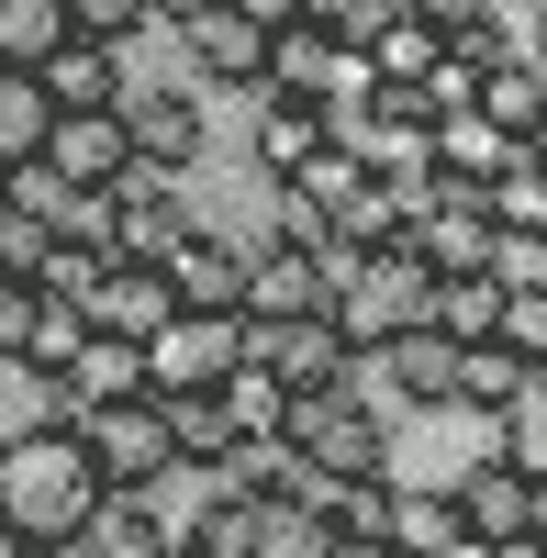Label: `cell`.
<instances>
[{"mask_svg": "<svg viewBox=\"0 0 547 558\" xmlns=\"http://www.w3.org/2000/svg\"><path fill=\"white\" fill-rule=\"evenodd\" d=\"M68 45V0H0V57L12 68H45Z\"/></svg>", "mask_w": 547, "mask_h": 558, "instance_id": "obj_29", "label": "cell"}, {"mask_svg": "<svg viewBox=\"0 0 547 558\" xmlns=\"http://www.w3.org/2000/svg\"><path fill=\"white\" fill-rule=\"evenodd\" d=\"M491 558H547V536H536V525H514V536H491Z\"/></svg>", "mask_w": 547, "mask_h": 558, "instance_id": "obj_40", "label": "cell"}, {"mask_svg": "<svg viewBox=\"0 0 547 558\" xmlns=\"http://www.w3.org/2000/svg\"><path fill=\"white\" fill-rule=\"evenodd\" d=\"M146 23H157L146 0H68V34H89V45H134Z\"/></svg>", "mask_w": 547, "mask_h": 558, "instance_id": "obj_34", "label": "cell"}, {"mask_svg": "<svg viewBox=\"0 0 547 558\" xmlns=\"http://www.w3.org/2000/svg\"><path fill=\"white\" fill-rule=\"evenodd\" d=\"M525 525H536V536H547V481H536V492H525Z\"/></svg>", "mask_w": 547, "mask_h": 558, "instance_id": "obj_43", "label": "cell"}, {"mask_svg": "<svg viewBox=\"0 0 547 558\" xmlns=\"http://www.w3.org/2000/svg\"><path fill=\"white\" fill-rule=\"evenodd\" d=\"M223 413H235V436H291V380L246 357L235 380H223Z\"/></svg>", "mask_w": 547, "mask_h": 558, "instance_id": "obj_28", "label": "cell"}, {"mask_svg": "<svg viewBox=\"0 0 547 558\" xmlns=\"http://www.w3.org/2000/svg\"><path fill=\"white\" fill-rule=\"evenodd\" d=\"M425 302H436V268L414 257V246H380V257H357L347 279H336V336L357 347V357H380L391 336H414V324H425Z\"/></svg>", "mask_w": 547, "mask_h": 558, "instance_id": "obj_2", "label": "cell"}, {"mask_svg": "<svg viewBox=\"0 0 547 558\" xmlns=\"http://www.w3.org/2000/svg\"><path fill=\"white\" fill-rule=\"evenodd\" d=\"M179 34V57H191V78H202V101H212V89H223V101H268V34L235 12V0H202V12L191 23H168Z\"/></svg>", "mask_w": 547, "mask_h": 558, "instance_id": "obj_8", "label": "cell"}, {"mask_svg": "<svg viewBox=\"0 0 547 558\" xmlns=\"http://www.w3.org/2000/svg\"><path fill=\"white\" fill-rule=\"evenodd\" d=\"M34 78H45V101H57V112H112V101H123V45H89V34H68L57 57L34 68Z\"/></svg>", "mask_w": 547, "mask_h": 558, "instance_id": "obj_19", "label": "cell"}, {"mask_svg": "<svg viewBox=\"0 0 547 558\" xmlns=\"http://www.w3.org/2000/svg\"><path fill=\"white\" fill-rule=\"evenodd\" d=\"M503 347L547 357V291H503Z\"/></svg>", "mask_w": 547, "mask_h": 558, "instance_id": "obj_35", "label": "cell"}, {"mask_svg": "<svg viewBox=\"0 0 547 558\" xmlns=\"http://www.w3.org/2000/svg\"><path fill=\"white\" fill-rule=\"evenodd\" d=\"M525 492H536V481H514L491 447L470 458L459 481H447V502H459V525H470V536H514V525H525Z\"/></svg>", "mask_w": 547, "mask_h": 558, "instance_id": "obj_22", "label": "cell"}, {"mask_svg": "<svg viewBox=\"0 0 547 558\" xmlns=\"http://www.w3.org/2000/svg\"><path fill=\"white\" fill-rule=\"evenodd\" d=\"M268 246H291V257H325V246H336V223L313 213L302 191H280V179H268Z\"/></svg>", "mask_w": 547, "mask_h": 558, "instance_id": "obj_32", "label": "cell"}, {"mask_svg": "<svg viewBox=\"0 0 547 558\" xmlns=\"http://www.w3.org/2000/svg\"><path fill=\"white\" fill-rule=\"evenodd\" d=\"M447 380H459V347H447L436 324H414V336H391V347L369 357V391H380L391 413H447Z\"/></svg>", "mask_w": 547, "mask_h": 558, "instance_id": "obj_12", "label": "cell"}, {"mask_svg": "<svg viewBox=\"0 0 547 558\" xmlns=\"http://www.w3.org/2000/svg\"><path fill=\"white\" fill-rule=\"evenodd\" d=\"M536 368H547V357H536Z\"/></svg>", "mask_w": 547, "mask_h": 558, "instance_id": "obj_47", "label": "cell"}, {"mask_svg": "<svg viewBox=\"0 0 547 558\" xmlns=\"http://www.w3.org/2000/svg\"><path fill=\"white\" fill-rule=\"evenodd\" d=\"M235 12H246L257 34H280V23H302V0H235Z\"/></svg>", "mask_w": 547, "mask_h": 558, "instance_id": "obj_38", "label": "cell"}, {"mask_svg": "<svg viewBox=\"0 0 547 558\" xmlns=\"http://www.w3.org/2000/svg\"><path fill=\"white\" fill-rule=\"evenodd\" d=\"M168 313H179V302H168V268H157V257H123V246H112L101 291H89V324H112V336H134V347H146Z\"/></svg>", "mask_w": 547, "mask_h": 558, "instance_id": "obj_15", "label": "cell"}, {"mask_svg": "<svg viewBox=\"0 0 547 558\" xmlns=\"http://www.w3.org/2000/svg\"><path fill=\"white\" fill-rule=\"evenodd\" d=\"M45 168L68 179V191H112V179L134 168V134H123V112H57L45 123V146H34Z\"/></svg>", "mask_w": 547, "mask_h": 558, "instance_id": "obj_11", "label": "cell"}, {"mask_svg": "<svg viewBox=\"0 0 547 558\" xmlns=\"http://www.w3.org/2000/svg\"><path fill=\"white\" fill-rule=\"evenodd\" d=\"M78 447H89V470H101V492H157L179 470V447H168V402L157 391H134V402H89L68 413Z\"/></svg>", "mask_w": 547, "mask_h": 558, "instance_id": "obj_4", "label": "cell"}, {"mask_svg": "<svg viewBox=\"0 0 547 558\" xmlns=\"http://www.w3.org/2000/svg\"><path fill=\"white\" fill-rule=\"evenodd\" d=\"M168 447H179V470H223L246 436H235V413H223V391H202V402H168Z\"/></svg>", "mask_w": 547, "mask_h": 558, "instance_id": "obj_25", "label": "cell"}, {"mask_svg": "<svg viewBox=\"0 0 547 558\" xmlns=\"http://www.w3.org/2000/svg\"><path fill=\"white\" fill-rule=\"evenodd\" d=\"M525 223H547V179H536V213H525Z\"/></svg>", "mask_w": 547, "mask_h": 558, "instance_id": "obj_45", "label": "cell"}, {"mask_svg": "<svg viewBox=\"0 0 547 558\" xmlns=\"http://www.w3.org/2000/svg\"><path fill=\"white\" fill-rule=\"evenodd\" d=\"M325 134H336L325 101H257L246 112V157H257V179H291L302 157H325Z\"/></svg>", "mask_w": 547, "mask_h": 558, "instance_id": "obj_17", "label": "cell"}, {"mask_svg": "<svg viewBox=\"0 0 547 558\" xmlns=\"http://www.w3.org/2000/svg\"><path fill=\"white\" fill-rule=\"evenodd\" d=\"M536 380V357L525 347H503V336H481V347H459V380H447V413H481V425H491V413H503L514 391Z\"/></svg>", "mask_w": 547, "mask_h": 558, "instance_id": "obj_21", "label": "cell"}, {"mask_svg": "<svg viewBox=\"0 0 547 558\" xmlns=\"http://www.w3.org/2000/svg\"><path fill=\"white\" fill-rule=\"evenodd\" d=\"M246 368V313H168L146 336V391L157 402H202Z\"/></svg>", "mask_w": 547, "mask_h": 558, "instance_id": "obj_5", "label": "cell"}, {"mask_svg": "<svg viewBox=\"0 0 547 558\" xmlns=\"http://www.w3.org/2000/svg\"><path fill=\"white\" fill-rule=\"evenodd\" d=\"M525 57H536V68H547V0H536V23H525Z\"/></svg>", "mask_w": 547, "mask_h": 558, "instance_id": "obj_41", "label": "cell"}, {"mask_svg": "<svg viewBox=\"0 0 547 558\" xmlns=\"http://www.w3.org/2000/svg\"><path fill=\"white\" fill-rule=\"evenodd\" d=\"M425 157H436V179H459V191H481V179H503V168H514V134H503V123H491V112L470 101V112H436Z\"/></svg>", "mask_w": 547, "mask_h": 558, "instance_id": "obj_16", "label": "cell"}, {"mask_svg": "<svg viewBox=\"0 0 547 558\" xmlns=\"http://www.w3.org/2000/svg\"><path fill=\"white\" fill-rule=\"evenodd\" d=\"M0 558H45V547H34V536H12V525H0Z\"/></svg>", "mask_w": 547, "mask_h": 558, "instance_id": "obj_42", "label": "cell"}, {"mask_svg": "<svg viewBox=\"0 0 547 558\" xmlns=\"http://www.w3.org/2000/svg\"><path fill=\"white\" fill-rule=\"evenodd\" d=\"M525 146H536V168H547V112H536V134H525Z\"/></svg>", "mask_w": 547, "mask_h": 558, "instance_id": "obj_44", "label": "cell"}, {"mask_svg": "<svg viewBox=\"0 0 547 558\" xmlns=\"http://www.w3.org/2000/svg\"><path fill=\"white\" fill-rule=\"evenodd\" d=\"M101 502V470H89L78 425H45V436H12L0 447V525L34 536V547H68Z\"/></svg>", "mask_w": 547, "mask_h": 558, "instance_id": "obj_1", "label": "cell"}, {"mask_svg": "<svg viewBox=\"0 0 547 558\" xmlns=\"http://www.w3.org/2000/svg\"><path fill=\"white\" fill-rule=\"evenodd\" d=\"M425 324H436L447 347L503 336V279H491V268H447V279H436V302H425Z\"/></svg>", "mask_w": 547, "mask_h": 558, "instance_id": "obj_23", "label": "cell"}, {"mask_svg": "<svg viewBox=\"0 0 547 558\" xmlns=\"http://www.w3.org/2000/svg\"><path fill=\"white\" fill-rule=\"evenodd\" d=\"M57 391H68V413H89V402H134V391H146V347L112 336V324H89L78 357L57 368Z\"/></svg>", "mask_w": 547, "mask_h": 558, "instance_id": "obj_14", "label": "cell"}, {"mask_svg": "<svg viewBox=\"0 0 547 558\" xmlns=\"http://www.w3.org/2000/svg\"><path fill=\"white\" fill-rule=\"evenodd\" d=\"M246 246H257L246 223H212V213H202L191 235L157 257V268H168V302H179V313H246Z\"/></svg>", "mask_w": 547, "mask_h": 558, "instance_id": "obj_9", "label": "cell"}, {"mask_svg": "<svg viewBox=\"0 0 547 558\" xmlns=\"http://www.w3.org/2000/svg\"><path fill=\"white\" fill-rule=\"evenodd\" d=\"M45 257H57V223H45V213H23V202H12V213H0V279H34Z\"/></svg>", "mask_w": 547, "mask_h": 558, "instance_id": "obj_33", "label": "cell"}, {"mask_svg": "<svg viewBox=\"0 0 547 558\" xmlns=\"http://www.w3.org/2000/svg\"><path fill=\"white\" fill-rule=\"evenodd\" d=\"M123 134H134V168H168V179H202L212 157V101L202 89H157V78H134L123 68Z\"/></svg>", "mask_w": 547, "mask_h": 558, "instance_id": "obj_6", "label": "cell"}, {"mask_svg": "<svg viewBox=\"0 0 547 558\" xmlns=\"http://www.w3.org/2000/svg\"><path fill=\"white\" fill-rule=\"evenodd\" d=\"M45 425H68V391L45 380V368L0 357V447H12V436H45Z\"/></svg>", "mask_w": 547, "mask_h": 558, "instance_id": "obj_27", "label": "cell"}, {"mask_svg": "<svg viewBox=\"0 0 547 558\" xmlns=\"http://www.w3.org/2000/svg\"><path fill=\"white\" fill-rule=\"evenodd\" d=\"M291 313H325V268L257 235L246 246V324H291Z\"/></svg>", "mask_w": 547, "mask_h": 558, "instance_id": "obj_18", "label": "cell"}, {"mask_svg": "<svg viewBox=\"0 0 547 558\" xmlns=\"http://www.w3.org/2000/svg\"><path fill=\"white\" fill-rule=\"evenodd\" d=\"M23 324H34V279H0V357L23 347Z\"/></svg>", "mask_w": 547, "mask_h": 558, "instance_id": "obj_36", "label": "cell"}, {"mask_svg": "<svg viewBox=\"0 0 547 558\" xmlns=\"http://www.w3.org/2000/svg\"><path fill=\"white\" fill-rule=\"evenodd\" d=\"M481 112H491V123H503V134H514V146H525V134H536V112H547V68L525 57V45H514V57H503V68H481Z\"/></svg>", "mask_w": 547, "mask_h": 558, "instance_id": "obj_24", "label": "cell"}, {"mask_svg": "<svg viewBox=\"0 0 547 558\" xmlns=\"http://www.w3.org/2000/svg\"><path fill=\"white\" fill-rule=\"evenodd\" d=\"M0 213H12V168H0Z\"/></svg>", "mask_w": 547, "mask_h": 558, "instance_id": "obj_46", "label": "cell"}, {"mask_svg": "<svg viewBox=\"0 0 547 558\" xmlns=\"http://www.w3.org/2000/svg\"><path fill=\"white\" fill-rule=\"evenodd\" d=\"M325 558H402L391 536H325Z\"/></svg>", "mask_w": 547, "mask_h": 558, "instance_id": "obj_39", "label": "cell"}, {"mask_svg": "<svg viewBox=\"0 0 547 558\" xmlns=\"http://www.w3.org/2000/svg\"><path fill=\"white\" fill-rule=\"evenodd\" d=\"M402 246H414L436 279H447V268H481V257H491V202L459 191V179H436V202L414 213V235H402Z\"/></svg>", "mask_w": 547, "mask_h": 558, "instance_id": "obj_13", "label": "cell"}, {"mask_svg": "<svg viewBox=\"0 0 547 558\" xmlns=\"http://www.w3.org/2000/svg\"><path fill=\"white\" fill-rule=\"evenodd\" d=\"M380 536H391L402 558H447L470 525H459V502H447V481H402V470H391V514H380Z\"/></svg>", "mask_w": 547, "mask_h": 558, "instance_id": "obj_20", "label": "cell"}, {"mask_svg": "<svg viewBox=\"0 0 547 558\" xmlns=\"http://www.w3.org/2000/svg\"><path fill=\"white\" fill-rule=\"evenodd\" d=\"M291 447L313 481H391V402L313 391V402H291Z\"/></svg>", "mask_w": 547, "mask_h": 558, "instance_id": "obj_3", "label": "cell"}, {"mask_svg": "<svg viewBox=\"0 0 547 558\" xmlns=\"http://www.w3.org/2000/svg\"><path fill=\"white\" fill-rule=\"evenodd\" d=\"M78 336H89V313H78V302H45V291H34V324H23V347H12V357L57 380V368L78 357Z\"/></svg>", "mask_w": 547, "mask_h": 558, "instance_id": "obj_30", "label": "cell"}, {"mask_svg": "<svg viewBox=\"0 0 547 558\" xmlns=\"http://www.w3.org/2000/svg\"><path fill=\"white\" fill-rule=\"evenodd\" d=\"M191 223H202L191 179H168V168H123V179H112V246H123V257H168Z\"/></svg>", "mask_w": 547, "mask_h": 558, "instance_id": "obj_10", "label": "cell"}, {"mask_svg": "<svg viewBox=\"0 0 547 558\" xmlns=\"http://www.w3.org/2000/svg\"><path fill=\"white\" fill-rule=\"evenodd\" d=\"M45 123H57V101H45V78L0 57V168H23L45 146Z\"/></svg>", "mask_w": 547, "mask_h": 558, "instance_id": "obj_26", "label": "cell"}, {"mask_svg": "<svg viewBox=\"0 0 547 558\" xmlns=\"http://www.w3.org/2000/svg\"><path fill=\"white\" fill-rule=\"evenodd\" d=\"M414 12H425L436 34H459V23H481V12H491V0H414Z\"/></svg>", "mask_w": 547, "mask_h": 558, "instance_id": "obj_37", "label": "cell"}, {"mask_svg": "<svg viewBox=\"0 0 547 558\" xmlns=\"http://www.w3.org/2000/svg\"><path fill=\"white\" fill-rule=\"evenodd\" d=\"M246 357H257V368H280V380H291V402H313V391H369V357L336 336V313L246 324ZM369 402H380V391H369Z\"/></svg>", "mask_w": 547, "mask_h": 558, "instance_id": "obj_7", "label": "cell"}, {"mask_svg": "<svg viewBox=\"0 0 547 558\" xmlns=\"http://www.w3.org/2000/svg\"><path fill=\"white\" fill-rule=\"evenodd\" d=\"M503 291H547V223H491V257H481Z\"/></svg>", "mask_w": 547, "mask_h": 558, "instance_id": "obj_31", "label": "cell"}]
</instances>
